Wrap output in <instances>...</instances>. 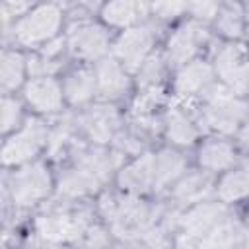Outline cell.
<instances>
[{
  "label": "cell",
  "mask_w": 249,
  "mask_h": 249,
  "mask_svg": "<svg viewBox=\"0 0 249 249\" xmlns=\"http://www.w3.org/2000/svg\"><path fill=\"white\" fill-rule=\"evenodd\" d=\"M101 210L111 222V230L121 239H140L152 228L156 212L150 210L142 200L124 196L115 202L109 195L101 198Z\"/></svg>",
  "instance_id": "1"
},
{
  "label": "cell",
  "mask_w": 249,
  "mask_h": 249,
  "mask_svg": "<svg viewBox=\"0 0 249 249\" xmlns=\"http://www.w3.org/2000/svg\"><path fill=\"white\" fill-rule=\"evenodd\" d=\"M206 97H208V109L204 113L206 123L220 132H226V134L233 132L237 123L245 117L247 105L243 101L231 97L222 88H212L206 93Z\"/></svg>",
  "instance_id": "2"
},
{
  "label": "cell",
  "mask_w": 249,
  "mask_h": 249,
  "mask_svg": "<svg viewBox=\"0 0 249 249\" xmlns=\"http://www.w3.org/2000/svg\"><path fill=\"white\" fill-rule=\"evenodd\" d=\"M58 23H60V10L53 4H45L16 25V37L23 45H33L53 37L54 31L58 29Z\"/></svg>",
  "instance_id": "3"
},
{
  "label": "cell",
  "mask_w": 249,
  "mask_h": 249,
  "mask_svg": "<svg viewBox=\"0 0 249 249\" xmlns=\"http://www.w3.org/2000/svg\"><path fill=\"white\" fill-rule=\"evenodd\" d=\"M216 70L231 91L243 93L249 88V62L241 45H226L216 56Z\"/></svg>",
  "instance_id": "4"
},
{
  "label": "cell",
  "mask_w": 249,
  "mask_h": 249,
  "mask_svg": "<svg viewBox=\"0 0 249 249\" xmlns=\"http://www.w3.org/2000/svg\"><path fill=\"white\" fill-rule=\"evenodd\" d=\"M49 173L41 163L23 167L12 179V198L19 206H29L49 193Z\"/></svg>",
  "instance_id": "5"
},
{
  "label": "cell",
  "mask_w": 249,
  "mask_h": 249,
  "mask_svg": "<svg viewBox=\"0 0 249 249\" xmlns=\"http://www.w3.org/2000/svg\"><path fill=\"white\" fill-rule=\"evenodd\" d=\"M88 226V214H47L37 220V231L45 241H72L78 239Z\"/></svg>",
  "instance_id": "6"
},
{
  "label": "cell",
  "mask_w": 249,
  "mask_h": 249,
  "mask_svg": "<svg viewBox=\"0 0 249 249\" xmlns=\"http://www.w3.org/2000/svg\"><path fill=\"white\" fill-rule=\"evenodd\" d=\"M45 138H47V130H45L43 123L29 119L25 128L19 134H16L14 138H10L8 144L4 146V150H2L4 163L12 165V163H19V161H25L27 158L35 156L37 150L43 146Z\"/></svg>",
  "instance_id": "7"
},
{
  "label": "cell",
  "mask_w": 249,
  "mask_h": 249,
  "mask_svg": "<svg viewBox=\"0 0 249 249\" xmlns=\"http://www.w3.org/2000/svg\"><path fill=\"white\" fill-rule=\"evenodd\" d=\"M154 41V35L150 31V27H136V29H128L121 35V39L115 45V53L123 58L124 66L134 72L140 68L146 53L150 51Z\"/></svg>",
  "instance_id": "8"
},
{
  "label": "cell",
  "mask_w": 249,
  "mask_h": 249,
  "mask_svg": "<svg viewBox=\"0 0 249 249\" xmlns=\"http://www.w3.org/2000/svg\"><path fill=\"white\" fill-rule=\"evenodd\" d=\"M68 45L72 54L82 58H95L105 53L107 49V35L99 25L80 23L70 29Z\"/></svg>",
  "instance_id": "9"
},
{
  "label": "cell",
  "mask_w": 249,
  "mask_h": 249,
  "mask_svg": "<svg viewBox=\"0 0 249 249\" xmlns=\"http://www.w3.org/2000/svg\"><path fill=\"white\" fill-rule=\"evenodd\" d=\"M226 216V208L222 204H200L196 208H193L187 216H183L181 226L185 230V237L179 239L181 245H189L193 237H200L202 233L206 235L222 218Z\"/></svg>",
  "instance_id": "10"
},
{
  "label": "cell",
  "mask_w": 249,
  "mask_h": 249,
  "mask_svg": "<svg viewBox=\"0 0 249 249\" xmlns=\"http://www.w3.org/2000/svg\"><path fill=\"white\" fill-rule=\"evenodd\" d=\"M117 123H119V117L111 105H97L89 109L86 115H82L80 119V124L88 132V136L99 144L111 140L113 128L117 126Z\"/></svg>",
  "instance_id": "11"
},
{
  "label": "cell",
  "mask_w": 249,
  "mask_h": 249,
  "mask_svg": "<svg viewBox=\"0 0 249 249\" xmlns=\"http://www.w3.org/2000/svg\"><path fill=\"white\" fill-rule=\"evenodd\" d=\"M206 39V31L196 25V23H187L183 25L171 39H169V60L175 64H181L185 60H189L198 45Z\"/></svg>",
  "instance_id": "12"
},
{
  "label": "cell",
  "mask_w": 249,
  "mask_h": 249,
  "mask_svg": "<svg viewBox=\"0 0 249 249\" xmlns=\"http://www.w3.org/2000/svg\"><path fill=\"white\" fill-rule=\"evenodd\" d=\"M25 97L39 111H56L60 107V88L51 78H37L29 82Z\"/></svg>",
  "instance_id": "13"
},
{
  "label": "cell",
  "mask_w": 249,
  "mask_h": 249,
  "mask_svg": "<svg viewBox=\"0 0 249 249\" xmlns=\"http://www.w3.org/2000/svg\"><path fill=\"white\" fill-rule=\"evenodd\" d=\"M101 179L95 177L91 171L84 169V167H76V169H70L66 171L62 177H60V183H58V193L62 196H68V198H74V196H82L86 193H91L99 187Z\"/></svg>",
  "instance_id": "14"
},
{
  "label": "cell",
  "mask_w": 249,
  "mask_h": 249,
  "mask_svg": "<svg viewBox=\"0 0 249 249\" xmlns=\"http://www.w3.org/2000/svg\"><path fill=\"white\" fill-rule=\"evenodd\" d=\"M154 156L146 154L140 160H136L132 165L121 171V185L130 191H146L154 183Z\"/></svg>",
  "instance_id": "15"
},
{
  "label": "cell",
  "mask_w": 249,
  "mask_h": 249,
  "mask_svg": "<svg viewBox=\"0 0 249 249\" xmlns=\"http://www.w3.org/2000/svg\"><path fill=\"white\" fill-rule=\"evenodd\" d=\"M97 88L103 97H121L126 91L128 82L115 60L109 58L97 66Z\"/></svg>",
  "instance_id": "16"
},
{
  "label": "cell",
  "mask_w": 249,
  "mask_h": 249,
  "mask_svg": "<svg viewBox=\"0 0 249 249\" xmlns=\"http://www.w3.org/2000/svg\"><path fill=\"white\" fill-rule=\"evenodd\" d=\"M148 12V0H113L105 6L103 18L111 25H128Z\"/></svg>",
  "instance_id": "17"
},
{
  "label": "cell",
  "mask_w": 249,
  "mask_h": 249,
  "mask_svg": "<svg viewBox=\"0 0 249 249\" xmlns=\"http://www.w3.org/2000/svg\"><path fill=\"white\" fill-rule=\"evenodd\" d=\"M212 80V70L206 62H193L187 68L181 70L177 76V93L181 95H191L200 89H204Z\"/></svg>",
  "instance_id": "18"
},
{
  "label": "cell",
  "mask_w": 249,
  "mask_h": 249,
  "mask_svg": "<svg viewBox=\"0 0 249 249\" xmlns=\"http://www.w3.org/2000/svg\"><path fill=\"white\" fill-rule=\"evenodd\" d=\"M185 169V160L171 150H163L154 160V185L156 189H163Z\"/></svg>",
  "instance_id": "19"
},
{
  "label": "cell",
  "mask_w": 249,
  "mask_h": 249,
  "mask_svg": "<svg viewBox=\"0 0 249 249\" xmlns=\"http://www.w3.org/2000/svg\"><path fill=\"white\" fill-rule=\"evenodd\" d=\"M241 239V228L235 220L231 218H222L202 239L200 245L202 247H231L235 243H239Z\"/></svg>",
  "instance_id": "20"
},
{
  "label": "cell",
  "mask_w": 249,
  "mask_h": 249,
  "mask_svg": "<svg viewBox=\"0 0 249 249\" xmlns=\"http://www.w3.org/2000/svg\"><path fill=\"white\" fill-rule=\"evenodd\" d=\"M210 177L202 175V173H191L187 175L183 181L177 183V187L173 189V196L181 202H193V200H200L202 196H206L210 193Z\"/></svg>",
  "instance_id": "21"
},
{
  "label": "cell",
  "mask_w": 249,
  "mask_h": 249,
  "mask_svg": "<svg viewBox=\"0 0 249 249\" xmlns=\"http://www.w3.org/2000/svg\"><path fill=\"white\" fill-rule=\"evenodd\" d=\"M76 161H78L80 167L91 171L95 177H99L101 181H105V179L109 177L111 169L121 161V156L111 158L109 154H105V152H101V150H89V152L78 154Z\"/></svg>",
  "instance_id": "22"
},
{
  "label": "cell",
  "mask_w": 249,
  "mask_h": 249,
  "mask_svg": "<svg viewBox=\"0 0 249 249\" xmlns=\"http://www.w3.org/2000/svg\"><path fill=\"white\" fill-rule=\"evenodd\" d=\"M93 86H95L93 74L89 70H78V72L68 76L66 86H64V93H66L70 103L78 105V103L88 101L93 95Z\"/></svg>",
  "instance_id": "23"
},
{
  "label": "cell",
  "mask_w": 249,
  "mask_h": 249,
  "mask_svg": "<svg viewBox=\"0 0 249 249\" xmlns=\"http://www.w3.org/2000/svg\"><path fill=\"white\" fill-rule=\"evenodd\" d=\"M233 161V150L226 142H208L200 150V163L208 169H224Z\"/></svg>",
  "instance_id": "24"
},
{
  "label": "cell",
  "mask_w": 249,
  "mask_h": 249,
  "mask_svg": "<svg viewBox=\"0 0 249 249\" xmlns=\"http://www.w3.org/2000/svg\"><path fill=\"white\" fill-rule=\"evenodd\" d=\"M167 132H169V138L175 142V144H181V146H189L193 144V140L196 138V130L195 126L191 124V121L177 109H171L169 115H167Z\"/></svg>",
  "instance_id": "25"
},
{
  "label": "cell",
  "mask_w": 249,
  "mask_h": 249,
  "mask_svg": "<svg viewBox=\"0 0 249 249\" xmlns=\"http://www.w3.org/2000/svg\"><path fill=\"white\" fill-rule=\"evenodd\" d=\"M218 193L224 200H237V198H243L249 195V171H233V173H228L220 187H218Z\"/></svg>",
  "instance_id": "26"
},
{
  "label": "cell",
  "mask_w": 249,
  "mask_h": 249,
  "mask_svg": "<svg viewBox=\"0 0 249 249\" xmlns=\"http://www.w3.org/2000/svg\"><path fill=\"white\" fill-rule=\"evenodd\" d=\"M21 74H23V58L18 53H4V56H2V70H0L2 86L6 89L16 88L21 82Z\"/></svg>",
  "instance_id": "27"
},
{
  "label": "cell",
  "mask_w": 249,
  "mask_h": 249,
  "mask_svg": "<svg viewBox=\"0 0 249 249\" xmlns=\"http://www.w3.org/2000/svg\"><path fill=\"white\" fill-rule=\"evenodd\" d=\"M218 29L228 37H239L241 33V12L237 4H228L218 18Z\"/></svg>",
  "instance_id": "28"
},
{
  "label": "cell",
  "mask_w": 249,
  "mask_h": 249,
  "mask_svg": "<svg viewBox=\"0 0 249 249\" xmlns=\"http://www.w3.org/2000/svg\"><path fill=\"white\" fill-rule=\"evenodd\" d=\"M161 70H163V66H161L160 54L150 56V58L142 64V68H140L138 86L144 88V89H146V88H154V86L160 82V78H161Z\"/></svg>",
  "instance_id": "29"
},
{
  "label": "cell",
  "mask_w": 249,
  "mask_h": 249,
  "mask_svg": "<svg viewBox=\"0 0 249 249\" xmlns=\"http://www.w3.org/2000/svg\"><path fill=\"white\" fill-rule=\"evenodd\" d=\"M160 93L158 91H148V93H142L138 99H136V103H134V107H132V115L136 117V119H146V117H150V111L154 109V105L160 101Z\"/></svg>",
  "instance_id": "30"
},
{
  "label": "cell",
  "mask_w": 249,
  "mask_h": 249,
  "mask_svg": "<svg viewBox=\"0 0 249 249\" xmlns=\"http://www.w3.org/2000/svg\"><path fill=\"white\" fill-rule=\"evenodd\" d=\"M187 6V0H154V10L161 18H173L181 14Z\"/></svg>",
  "instance_id": "31"
},
{
  "label": "cell",
  "mask_w": 249,
  "mask_h": 249,
  "mask_svg": "<svg viewBox=\"0 0 249 249\" xmlns=\"http://www.w3.org/2000/svg\"><path fill=\"white\" fill-rule=\"evenodd\" d=\"M19 119V105L14 99H4L2 101V130H10L12 126H16Z\"/></svg>",
  "instance_id": "32"
},
{
  "label": "cell",
  "mask_w": 249,
  "mask_h": 249,
  "mask_svg": "<svg viewBox=\"0 0 249 249\" xmlns=\"http://www.w3.org/2000/svg\"><path fill=\"white\" fill-rule=\"evenodd\" d=\"M27 68H29V74L31 76H47V74L54 72L58 68V64L56 62H51L47 56H43V58L31 56L29 62H27Z\"/></svg>",
  "instance_id": "33"
},
{
  "label": "cell",
  "mask_w": 249,
  "mask_h": 249,
  "mask_svg": "<svg viewBox=\"0 0 249 249\" xmlns=\"http://www.w3.org/2000/svg\"><path fill=\"white\" fill-rule=\"evenodd\" d=\"M218 4H220V0H191V10L195 16H198L202 19H210L212 16H216Z\"/></svg>",
  "instance_id": "34"
},
{
  "label": "cell",
  "mask_w": 249,
  "mask_h": 249,
  "mask_svg": "<svg viewBox=\"0 0 249 249\" xmlns=\"http://www.w3.org/2000/svg\"><path fill=\"white\" fill-rule=\"evenodd\" d=\"M68 132H70V124H68V123H60V124H58V128L51 134V140H49V152H51V156H53V158H56L58 150H60V148H62V144L66 142Z\"/></svg>",
  "instance_id": "35"
},
{
  "label": "cell",
  "mask_w": 249,
  "mask_h": 249,
  "mask_svg": "<svg viewBox=\"0 0 249 249\" xmlns=\"http://www.w3.org/2000/svg\"><path fill=\"white\" fill-rule=\"evenodd\" d=\"M115 144H117V148H119L121 152H124V154H136V152H140V148H142L140 140H136V138H132V136H126V134H121V136L115 140Z\"/></svg>",
  "instance_id": "36"
},
{
  "label": "cell",
  "mask_w": 249,
  "mask_h": 249,
  "mask_svg": "<svg viewBox=\"0 0 249 249\" xmlns=\"http://www.w3.org/2000/svg\"><path fill=\"white\" fill-rule=\"evenodd\" d=\"M107 243V237L105 233L99 230V228H93L89 231V239H88V245H105Z\"/></svg>",
  "instance_id": "37"
},
{
  "label": "cell",
  "mask_w": 249,
  "mask_h": 249,
  "mask_svg": "<svg viewBox=\"0 0 249 249\" xmlns=\"http://www.w3.org/2000/svg\"><path fill=\"white\" fill-rule=\"evenodd\" d=\"M60 47H62V39H56V41H53V43H49L45 49H43V56H47V58H51L53 54H56L58 51H60Z\"/></svg>",
  "instance_id": "38"
},
{
  "label": "cell",
  "mask_w": 249,
  "mask_h": 249,
  "mask_svg": "<svg viewBox=\"0 0 249 249\" xmlns=\"http://www.w3.org/2000/svg\"><path fill=\"white\" fill-rule=\"evenodd\" d=\"M8 2V6L12 8V12H23L33 0H6Z\"/></svg>",
  "instance_id": "39"
},
{
  "label": "cell",
  "mask_w": 249,
  "mask_h": 249,
  "mask_svg": "<svg viewBox=\"0 0 249 249\" xmlns=\"http://www.w3.org/2000/svg\"><path fill=\"white\" fill-rule=\"evenodd\" d=\"M241 142H243V146H249V121H247V124H245L243 132H241Z\"/></svg>",
  "instance_id": "40"
},
{
  "label": "cell",
  "mask_w": 249,
  "mask_h": 249,
  "mask_svg": "<svg viewBox=\"0 0 249 249\" xmlns=\"http://www.w3.org/2000/svg\"><path fill=\"white\" fill-rule=\"evenodd\" d=\"M80 2H82V4H86V6H88V8H91V10L97 6V0H80Z\"/></svg>",
  "instance_id": "41"
},
{
  "label": "cell",
  "mask_w": 249,
  "mask_h": 249,
  "mask_svg": "<svg viewBox=\"0 0 249 249\" xmlns=\"http://www.w3.org/2000/svg\"><path fill=\"white\" fill-rule=\"evenodd\" d=\"M247 243H249V231H247Z\"/></svg>",
  "instance_id": "42"
},
{
  "label": "cell",
  "mask_w": 249,
  "mask_h": 249,
  "mask_svg": "<svg viewBox=\"0 0 249 249\" xmlns=\"http://www.w3.org/2000/svg\"><path fill=\"white\" fill-rule=\"evenodd\" d=\"M247 19H249V8H247Z\"/></svg>",
  "instance_id": "43"
}]
</instances>
